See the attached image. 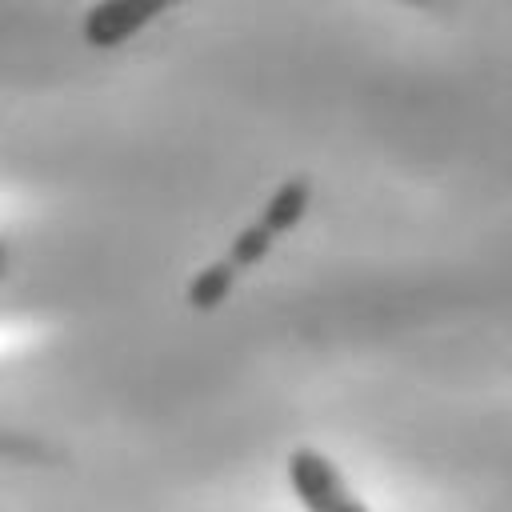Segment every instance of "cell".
I'll list each match as a JSON object with an SVG mask.
<instances>
[{
	"label": "cell",
	"mask_w": 512,
	"mask_h": 512,
	"mask_svg": "<svg viewBox=\"0 0 512 512\" xmlns=\"http://www.w3.org/2000/svg\"><path fill=\"white\" fill-rule=\"evenodd\" d=\"M268 248H272V232L256 220V224H248L236 240H232V248H228V264L232 268H248V264H260L264 256H268Z\"/></svg>",
	"instance_id": "5"
},
{
	"label": "cell",
	"mask_w": 512,
	"mask_h": 512,
	"mask_svg": "<svg viewBox=\"0 0 512 512\" xmlns=\"http://www.w3.org/2000/svg\"><path fill=\"white\" fill-rule=\"evenodd\" d=\"M288 484L308 512H368L364 500L348 488L344 472L316 448H296L288 460Z\"/></svg>",
	"instance_id": "1"
},
{
	"label": "cell",
	"mask_w": 512,
	"mask_h": 512,
	"mask_svg": "<svg viewBox=\"0 0 512 512\" xmlns=\"http://www.w3.org/2000/svg\"><path fill=\"white\" fill-rule=\"evenodd\" d=\"M4 272H8V248H4V240H0V280H4Z\"/></svg>",
	"instance_id": "7"
},
{
	"label": "cell",
	"mask_w": 512,
	"mask_h": 512,
	"mask_svg": "<svg viewBox=\"0 0 512 512\" xmlns=\"http://www.w3.org/2000/svg\"><path fill=\"white\" fill-rule=\"evenodd\" d=\"M180 0H96L84 16V44L92 48H116L132 40L144 24H152L160 12H168Z\"/></svg>",
	"instance_id": "2"
},
{
	"label": "cell",
	"mask_w": 512,
	"mask_h": 512,
	"mask_svg": "<svg viewBox=\"0 0 512 512\" xmlns=\"http://www.w3.org/2000/svg\"><path fill=\"white\" fill-rule=\"evenodd\" d=\"M0 452H16V456H28V440H16V436H0Z\"/></svg>",
	"instance_id": "6"
},
{
	"label": "cell",
	"mask_w": 512,
	"mask_h": 512,
	"mask_svg": "<svg viewBox=\"0 0 512 512\" xmlns=\"http://www.w3.org/2000/svg\"><path fill=\"white\" fill-rule=\"evenodd\" d=\"M232 280H236V268H232L228 260L208 264V268L188 284V304H192V308H200V312H208V308L224 304V296L232 292Z\"/></svg>",
	"instance_id": "4"
},
{
	"label": "cell",
	"mask_w": 512,
	"mask_h": 512,
	"mask_svg": "<svg viewBox=\"0 0 512 512\" xmlns=\"http://www.w3.org/2000/svg\"><path fill=\"white\" fill-rule=\"evenodd\" d=\"M308 196H312L308 180H284V184L272 192V200H268V208H264L260 224H264L272 236H276V232L296 228V224H300V216H304V208H308Z\"/></svg>",
	"instance_id": "3"
}]
</instances>
